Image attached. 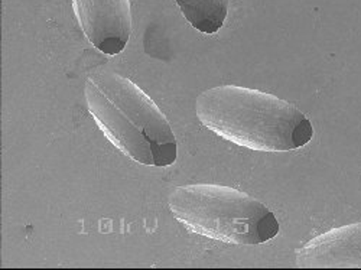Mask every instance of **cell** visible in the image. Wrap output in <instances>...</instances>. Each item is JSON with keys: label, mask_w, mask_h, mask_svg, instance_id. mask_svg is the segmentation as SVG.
I'll return each instance as SVG.
<instances>
[{"label": "cell", "mask_w": 361, "mask_h": 270, "mask_svg": "<svg viewBox=\"0 0 361 270\" xmlns=\"http://www.w3.org/2000/svg\"><path fill=\"white\" fill-rule=\"evenodd\" d=\"M184 18L200 32L213 35L224 25L230 0H175Z\"/></svg>", "instance_id": "8992f818"}, {"label": "cell", "mask_w": 361, "mask_h": 270, "mask_svg": "<svg viewBox=\"0 0 361 270\" xmlns=\"http://www.w3.org/2000/svg\"><path fill=\"white\" fill-rule=\"evenodd\" d=\"M169 208L192 233L231 245H262L281 230L264 204L224 185L179 187L169 197Z\"/></svg>", "instance_id": "3957f363"}, {"label": "cell", "mask_w": 361, "mask_h": 270, "mask_svg": "<svg viewBox=\"0 0 361 270\" xmlns=\"http://www.w3.org/2000/svg\"><path fill=\"white\" fill-rule=\"evenodd\" d=\"M87 39L107 55L122 52L132 35L130 0H73Z\"/></svg>", "instance_id": "277c9868"}, {"label": "cell", "mask_w": 361, "mask_h": 270, "mask_svg": "<svg viewBox=\"0 0 361 270\" xmlns=\"http://www.w3.org/2000/svg\"><path fill=\"white\" fill-rule=\"evenodd\" d=\"M88 111L120 152L142 165L169 166L178 143L166 116L143 90L114 73L85 82Z\"/></svg>", "instance_id": "7a4b0ae2"}, {"label": "cell", "mask_w": 361, "mask_h": 270, "mask_svg": "<svg viewBox=\"0 0 361 270\" xmlns=\"http://www.w3.org/2000/svg\"><path fill=\"white\" fill-rule=\"evenodd\" d=\"M299 267H361V223L329 230L296 252Z\"/></svg>", "instance_id": "5b68a950"}, {"label": "cell", "mask_w": 361, "mask_h": 270, "mask_svg": "<svg viewBox=\"0 0 361 270\" xmlns=\"http://www.w3.org/2000/svg\"><path fill=\"white\" fill-rule=\"evenodd\" d=\"M195 110L207 129L252 151H295L314 136L310 118L292 103L247 87L209 88Z\"/></svg>", "instance_id": "6da1fadb"}]
</instances>
